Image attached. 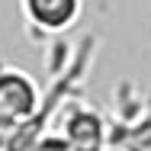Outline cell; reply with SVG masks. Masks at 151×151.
<instances>
[{
  "instance_id": "cell-3",
  "label": "cell",
  "mask_w": 151,
  "mask_h": 151,
  "mask_svg": "<svg viewBox=\"0 0 151 151\" xmlns=\"http://www.w3.org/2000/svg\"><path fill=\"white\" fill-rule=\"evenodd\" d=\"M55 119L61 125V138L68 142V148H100V145H109V122L103 119V113L96 106L81 100L77 93L61 103Z\"/></svg>"
},
{
  "instance_id": "cell-2",
  "label": "cell",
  "mask_w": 151,
  "mask_h": 151,
  "mask_svg": "<svg viewBox=\"0 0 151 151\" xmlns=\"http://www.w3.org/2000/svg\"><path fill=\"white\" fill-rule=\"evenodd\" d=\"M26 32L35 42L61 39L84 16V0H19Z\"/></svg>"
},
{
  "instance_id": "cell-1",
  "label": "cell",
  "mask_w": 151,
  "mask_h": 151,
  "mask_svg": "<svg viewBox=\"0 0 151 151\" xmlns=\"http://www.w3.org/2000/svg\"><path fill=\"white\" fill-rule=\"evenodd\" d=\"M42 90L23 68H0V148H19L29 119L39 113Z\"/></svg>"
}]
</instances>
